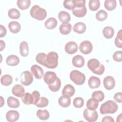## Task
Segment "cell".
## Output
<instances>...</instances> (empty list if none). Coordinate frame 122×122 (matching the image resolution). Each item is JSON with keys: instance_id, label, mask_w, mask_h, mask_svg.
<instances>
[{"instance_id": "1", "label": "cell", "mask_w": 122, "mask_h": 122, "mask_svg": "<svg viewBox=\"0 0 122 122\" xmlns=\"http://www.w3.org/2000/svg\"><path fill=\"white\" fill-rule=\"evenodd\" d=\"M58 55L54 51H51L46 55L43 65L50 69L56 68L58 64Z\"/></svg>"}, {"instance_id": "2", "label": "cell", "mask_w": 122, "mask_h": 122, "mask_svg": "<svg viewBox=\"0 0 122 122\" xmlns=\"http://www.w3.org/2000/svg\"><path fill=\"white\" fill-rule=\"evenodd\" d=\"M88 68L94 73L97 75H102L105 71V67L103 64H101L100 61L96 59H91L87 63Z\"/></svg>"}, {"instance_id": "3", "label": "cell", "mask_w": 122, "mask_h": 122, "mask_svg": "<svg viewBox=\"0 0 122 122\" xmlns=\"http://www.w3.org/2000/svg\"><path fill=\"white\" fill-rule=\"evenodd\" d=\"M118 108V105L115 102L113 101L108 100L101 105L100 112L102 114H112L117 112Z\"/></svg>"}, {"instance_id": "4", "label": "cell", "mask_w": 122, "mask_h": 122, "mask_svg": "<svg viewBox=\"0 0 122 122\" xmlns=\"http://www.w3.org/2000/svg\"><path fill=\"white\" fill-rule=\"evenodd\" d=\"M30 16L38 20H43L47 16V11L38 5L32 7L30 10Z\"/></svg>"}, {"instance_id": "5", "label": "cell", "mask_w": 122, "mask_h": 122, "mask_svg": "<svg viewBox=\"0 0 122 122\" xmlns=\"http://www.w3.org/2000/svg\"><path fill=\"white\" fill-rule=\"evenodd\" d=\"M70 79L76 85L83 84L85 81V75L78 70H73L70 74Z\"/></svg>"}, {"instance_id": "6", "label": "cell", "mask_w": 122, "mask_h": 122, "mask_svg": "<svg viewBox=\"0 0 122 122\" xmlns=\"http://www.w3.org/2000/svg\"><path fill=\"white\" fill-rule=\"evenodd\" d=\"M20 81L23 85L25 86H29L33 82V76L30 71H24L20 75Z\"/></svg>"}, {"instance_id": "7", "label": "cell", "mask_w": 122, "mask_h": 122, "mask_svg": "<svg viewBox=\"0 0 122 122\" xmlns=\"http://www.w3.org/2000/svg\"><path fill=\"white\" fill-rule=\"evenodd\" d=\"M84 118L89 122H93L97 120L98 114L96 111L85 109L83 112Z\"/></svg>"}, {"instance_id": "8", "label": "cell", "mask_w": 122, "mask_h": 122, "mask_svg": "<svg viewBox=\"0 0 122 122\" xmlns=\"http://www.w3.org/2000/svg\"><path fill=\"white\" fill-rule=\"evenodd\" d=\"M93 47L92 43L89 41H82L79 46L80 51L84 54H88L90 53Z\"/></svg>"}, {"instance_id": "9", "label": "cell", "mask_w": 122, "mask_h": 122, "mask_svg": "<svg viewBox=\"0 0 122 122\" xmlns=\"http://www.w3.org/2000/svg\"><path fill=\"white\" fill-rule=\"evenodd\" d=\"M56 74L51 71H48L45 72L43 76V80L48 85H50L54 82L57 78Z\"/></svg>"}, {"instance_id": "10", "label": "cell", "mask_w": 122, "mask_h": 122, "mask_svg": "<svg viewBox=\"0 0 122 122\" xmlns=\"http://www.w3.org/2000/svg\"><path fill=\"white\" fill-rule=\"evenodd\" d=\"M104 88L107 90L113 89L115 85V81L114 78L111 76L105 77L103 81Z\"/></svg>"}, {"instance_id": "11", "label": "cell", "mask_w": 122, "mask_h": 122, "mask_svg": "<svg viewBox=\"0 0 122 122\" xmlns=\"http://www.w3.org/2000/svg\"><path fill=\"white\" fill-rule=\"evenodd\" d=\"M78 47L77 43L74 41H69L65 46V51L69 54H72L78 51Z\"/></svg>"}, {"instance_id": "12", "label": "cell", "mask_w": 122, "mask_h": 122, "mask_svg": "<svg viewBox=\"0 0 122 122\" xmlns=\"http://www.w3.org/2000/svg\"><path fill=\"white\" fill-rule=\"evenodd\" d=\"M31 71L36 79H41L43 75V69L38 65L34 64L31 67Z\"/></svg>"}, {"instance_id": "13", "label": "cell", "mask_w": 122, "mask_h": 122, "mask_svg": "<svg viewBox=\"0 0 122 122\" xmlns=\"http://www.w3.org/2000/svg\"><path fill=\"white\" fill-rule=\"evenodd\" d=\"M20 117L18 112L15 110H10L6 114V120L9 122H14L17 121Z\"/></svg>"}, {"instance_id": "14", "label": "cell", "mask_w": 122, "mask_h": 122, "mask_svg": "<svg viewBox=\"0 0 122 122\" xmlns=\"http://www.w3.org/2000/svg\"><path fill=\"white\" fill-rule=\"evenodd\" d=\"M72 10L73 14L78 18H82L87 13V9L85 6L82 7H76Z\"/></svg>"}, {"instance_id": "15", "label": "cell", "mask_w": 122, "mask_h": 122, "mask_svg": "<svg viewBox=\"0 0 122 122\" xmlns=\"http://www.w3.org/2000/svg\"><path fill=\"white\" fill-rule=\"evenodd\" d=\"M12 93L15 96L18 97H21L25 93V89L24 87L20 84H16L12 88Z\"/></svg>"}, {"instance_id": "16", "label": "cell", "mask_w": 122, "mask_h": 122, "mask_svg": "<svg viewBox=\"0 0 122 122\" xmlns=\"http://www.w3.org/2000/svg\"><path fill=\"white\" fill-rule=\"evenodd\" d=\"M72 63L74 66L77 68H81L83 66L85 63V60L82 56L77 55L72 58Z\"/></svg>"}, {"instance_id": "17", "label": "cell", "mask_w": 122, "mask_h": 122, "mask_svg": "<svg viewBox=\"0 0 122 122\" xmlns=\"http://www.w3.org/2000/svg\"><path fill=\"white\" fill-rule=\"evenodd\" d=\"M75 93V89L74 87L71 84H67L64 86L62 91V95H65L71 97Z\"/></svg>"}, {"instance_id": "18", "label": "cell", "mask_w": 122, "mask_h": 122, "mask_svg": "<svg viewBox=\"0 0 122 122\" xmlns=\"http://www.w3.org/2000/svg\"><path fill=\"white\" fill-rule=\"evenodd\" d=\"M101 84L100 79L95 76L91 77L88 80V85L91 89L98 88Z\"/></svg>"}, {"instance_id": "19", "label": "cell", "mask_w": 122, "mask_h": 122, "mask_svg": "<svg viewBox=\"0 0 122 122\" xmlns=\"http://www.w3.org/2000/svg\"><path fill=\"white\" fill-rule=\"evenodd\" d=\"M86 30V26L82 22H78L75 23L73 27V30L78 34L83 33Z\"/></svg>"}, {"instance_id": "20", "label": "cell", "mask_w": 122, "mask_h": 122, "mask_svg": "<svg viewBox=\"0 0 122 122\" xmlns=\"http://www.w3.org/2000/svg\"><path fill=\"white\" fill-rule=\"evenodd\" d=\"M9 29L10 31L13 33H18L21 29L20 24L17 21H10L8 25Z\"/></svg>"}, {"instance_id": "21", "label": "cell", "mask_w": 122, "mask_h": 122, "mask_svg": "<svg viewBox=\"0 0 122 122\" xmlns=\"http://www.w3.org/2000/svg\"><path fill=\"white\" fill-rule=\"evenodd\" d=\"M6 62L8 65L14 66L19 63L20 59L19 58L15 55H10L6 58Z\"/></svg>"}, {"instance_id": "22", "label": "cell", "mask_w": 122, "mask_h": 122, "mask_svg": "<svg viewBox=\"0 0 122 122\" xmlns=\"http://www.w3.org/2000/svg\"><path fill=\"white\" fill-rule=\"evenodd\" d=\"M57 20L55 18L51 17L48 18L44 23L46 28L49 30H52L56 28L57 25Z\"/></svg>"}, {"instance_id": "23", "label": "cell", "mask_w": 122, "mask_h": 122, "mask_svg": "<svg viewBox=\"0 0 122 122\" xmlns=\"http://www.w3.org/2000/svg\"><path fill=\"white\" fill-rule=\"evenodd\" d=\"M58 18L62 23H68L71 20V16L68 12L62 10L59 13Z\"/></svg>"}, {"instance_id": "24", "label": "cell", "mask_w": 122, "mask_h": 122, "mask_svg": "<svg viewBox=\"0 0 122 122\" xmlns=\"http://www.w3.org/2000/svg\"><path fill=\"white\" fill-rule=\"evenodd\" d=\"M71 102L70 97L62 95L58 99V103L59 105L63 108H67L70 106Z\"/></svg>"}, {"instance_id": "25", "label": "cell", "mask_w": 122, "mask_h": 122, "mask_svg": "<svg viewBox=\"0 0 122 122\" xmlns=\"http://www.w3.org/2000/svg\"><path fill=\"white\" fill-rule=\"evenodd\" d=\"M72 26L70 23H62L60 25L59 30L60 33L63 35H67L69 34L71 30Z\"/></svg>"}, {"instance_id": "26", "label": "cell", "mask_w": 122, "mask_h": 122, "mask_svg": "<svg viewBox=\"0 0 122 122\" xmlns=\"http://www.w3.org/2000/svg\"><path fill=\"white\" fill-rule=\"evenodd\" d=\"M20 52L22 57H26L29 54V46L28 43L25 41H22L20 45Z\"/></svg>"}, {"instance_id": "27", "label": "cell", "mask_w": 122, "mask_h": 122, "mask_svg": "<svg viewBox=\"0 0 122 122\" xmlns=\"http://www.w3.org/2000/svg\"><path fill=\"white\" fill-rule=\"evenodd\" d=\"M102 34L105 38L110 39L113 36L114 30L112 27L106 26L103 28L102 30Z\"/></svg>"}, {"instance_id": "28", "label": "cell", "mask_w": 122, "mask_h": 122, "mask_svg": "<svg viewBox=\"0 0 122 122\" xmlns=\"http://www.w3.org/2000/svg\"><path fill=\"white\" fill-rule=\"evenodd\" d=\"M99 102L93 98L89 99L86 103V107L87 109L91 110H96V109L98 108Z\"/></svg>"}, {"instance_id": "29", "label": "cell", "mask_w": 122, "mask_h": 122, "mask_svg": "<svg viewBox=\"0 0 122 122\" xmlns=\"http://www.w3.org/2000/svg\"><path fill=\"white\" fill-rule=\"evenodd\" d=\"M7 104L10 108H17L20 106V102L17 98L10 96L7 99Z\"/></svg>"}, {"instance_id": "30", "label": "cell", "mask_w": 122, "mask_h": 122, "mask_svg": "<svg viewBox=\"0 0 122 122\" xmlns=\"http://www.w3.org/2000/svg\"><path fill=\"white\" fill-rule=\"evenodd\" d=\"M21 100L22 102L26 105L33 104V99L32 95L29 92L25 93L21 97Z\"/></svg>"}, {"instance_id": "31", "label": "cell", "mask_w": 122, "mask_h": 122, "mask_svg": "<svg viewBox=\"0 0 122 122\" xmlns=\"http://www.w3.org/2000/svg\"><path fill=\"white\" fill-rule=\"evenodd\" d=\"M36 115L41 120H47L50 117V113L47 110H38L36 112Z\"/></svg>"}, {"instance_id": "32", "label": "cell", "mask_w": 122, "mask_h": 122, "mask_svg": "<svg viewBox=\"0 0 122 122\" xmlns=\"http://www.w3.org/2000/svg\"><path fill=\"white\" fill-rule=\"evenodd\" d=\"M61 86V81L60 79L58 77L54 82L50 85H48V87L51 91L53 92H56L60 90Z\"/></svg>"}, {"instance_id": "33", "label": "cell", "mask_w": 122, "mask_h": 122, "mask_svg": "<svg viewBox=\"0 0 122 122\" xmlns=\"http://www.w3.org/2000/svg\"><path fill=\"white\" fill-rule=\"evenodd\" d=\"M117 3L115 0H105L104 1V7L108 10L112 11L116 7Z\"/></svg>"}, {"instance_id": "34", "label": "cell", "mask_w": 122, "mask_h": 122, "mask_svg": "<svg viewBox=\"0 0 122 122\" xmlns=\"http://www.w3.org/2000/svg\"><path fill=\"white\" fill-rule=\"evenodd\" d=\"M30 0H18L17 1L18 7L22 10L28 9L30 6Z\"/></svg>"}, {"instance_id": "35", "label": "cell", "mask_w": 122, "mask_h": 122, "mask_svg": "<svg viewBox=\"0 0 122 122\" xmlns=\"http://www.w3.org/2000/svg\"><path fill=\"white\" fill-rule=\"evenodd\" d=\"M12 78L9 74L3 75L0 78V82L4 86H9L12 82Z\"/></svg>"}, {"instance_id": "36", "label": "cell", "mask_w": 122, "mask_h": 122, "mask_svg": "<svg viewBox=\"0 0 122 122\" xmlns=\"http://www.w3.org/2000/svg\"><path fill=\"white\" fill-rule=\"evenodd\" d=\"M8 16L11 19H18L20 16V11L15 8H11L8 11Z\"/></svg>"}, {"instance_id": "37", "label": "cell", "mask_w": 122, "mask_h": 122, "mask_svg": "<svg viewBox=\"0 0 122 122\" xmlns=\"http://www.w3.org/2000/svg\"><path fill=\"white\" fill-rule=\"evenodd\" d=\"M100 6V2L99 0H90L89 1V9L92 11L97 10Z\"/></svg>"}, {"instance_id": "38", "label": "cell", "mask_w": 122, "mask_h": 122, "mask_svg": "<svg viewBox=\"0 0 122 122\" xmlns=\"http://www.w3.org/2000/svg\"><path fill=\"white\" fill-rule=\"evenodd\" d=\"M108 17L107 13L103 10L98 11L96 14V18L99 21L105 20Z\"/></svg>"}, {"instance_id": "39", "label": "cell", "mask_w": 122, "mask_h": 122, "mask_svg": "<svg viewBox=\"0 0 122 122\" xmlns=\"http://www.w3.org/2000/svg\"><path fill=\"white\" fill-rule=\"evenodd\" d=\"M92 97L97 100L99 102H100L103 100L104 98V94L101 91H96L92 93Z\"/></svg>"}, {"instance_id": "40", "label": "cell", "mask_w": 122, "mask_h": 122, "mask_svg": "<svg viewBox=\"0 0 122 122\" xmlns=\"http://www.w3.org/2000/svg\"><path fill=\"white\" fill-rule=\"evenodd\" d=\"M122 30H120L117 34V36L115 39V44L117 47L122 48Z\"/></svg>"}, {"instance_id": "41", "label": "cell", "mask_w": 122, "mask_h": 122, "mask_svg": "<svg viewBox=\"0 0 122 122\" xmlns=\"http://www.w3.org/2000/svg\"><path fill=\"white\" fill-rule=\"evenodd\" d=\"M73 104L75 107L80 108L82 107L84 104V100L81 97H76L74 98L73 101Z\"/></svg>"}, {"instance_id": "42", "label": "cell", "mask_w": 122, "mask_h": 122, "mask_svg": "<svg viewBox=\"0 0 122 122\" xmlns=\"http://www.w3.org/2000/svg\"><path fill=\"white\" fill-rule=\"evenodd\" d=\"M49 104V101L47 98L42 97H41L38 103L35 105L37 107L40 108H43L47 106Z\"/></svg>"}, {"instance_id": "43", "label": "cell", "mask_w": 122, "mask_h": 122, "mask_svg": "<svg viewBox=\"0 0 122 122\" xmlns=\"http://www.w3.org/2000/svg\"><path fill=\"white\" fill-rule=\"evenodd\" d=\"M46 55H47L43 52H40L38 53L36 56V61L39 64L43 65V63Z\"/></svg>"}, {"instance_id": "44", "label": "cell", "mask_w": 122, "mask_h": 122, "mask_svg": "<svg viewBox=\"0 0 122 122\" xmlns=\"http://www.w3.org/2000/svg\"><path fill=\"white\" fill-rule=\"evenodd\" d=\"M64 7L69 10H73L75 8L73 0H66L63 1Z\"/></svg>"}, {"instance_id": "45", "label": "cell", "mask_w": 122, "mask_h": 122, "mask_svg": "<svg viewBox=\"0 0 122 122\" xmlns=\"http://www.w3.org/2000/svg\"><path fill=\"white\" fill-rule=\"evenodd\" d=\"M113 59L117 62H121L122 61V51H115L112 55Z\"/></svg>"}, {"instance_id": "46", "label": "cell", "mask_w": 122, "mask_h": 122, "mask_svg": "<svg viewBox=\"0 0 122 122\" xmlns=\"http://www.w3.org/2000/svg\"><path fill=\"white\" fill-rule=\"evenodd\" d=\"M31 94L33 97V104L34 105H36L38 102H39L40 99V94L39 92L37 91H34Z\"/></svg>"}, {"instance_id": "47", "label": "cell", "mask_w": 122, "mask_h": 122, "mask_svg": "<svg viewBox=\"0 0 122 122\" xmlns=\"http://www.w3.org/2000/svg\"><path fill=\"white\" fill-rule=\"evenodd\" d=\"M75 7H82L85 6L86 1L85 0H73Z\"/></svg>"}, {"instance_id": "48", "label": "cell", "mask_w": 122, "mask_h": 122, "mask_svg": "<svg viewBox=\"0 0 122 122\" xmlns=\"http://www.w3.org/2000/svg\"><path fill=\"white\" fill-rule=\"evenodd\" d=\"M114 100L117 102L121 103L122 102V93L121 92L116 93L113 96Z\"/></svg>"}, {"instance_id": "49", "label": "cell", "mask_w": 122, "mask_h": 122, "mask_svg": "<svg viewBox=\"0 0 122 122\" xmlns=\"http://www.w3.org/2000/svg\"><path fill=\"white\" fill-rule=\"evenodd\" d=\"M0 37L2 38L5 36L7 33L6 28L2 25H0Z\"/></svg>"}, {"instance_id": "50", "label": "cell", "mask_w": 122, "mask_h": 122, "mask_svg": "<svg viewBox=\"0 0 122 122\" xmlns=\"http://www.w3.org/2000/svg\"><path fill=\"white\" fill-rule=\"evenodd\" d=\"M102 121V122H114V121L113 119V118L110 116H106L105 117H104Z\"/></svg>"}, {"instance_id": "51", "label": "cell", "mask_w": 122, "mask_h": 122, "mask_svg": "<svg viewBox=\"0 0 122 122\" xmlns=\"http://www.w3.org/2000/svg\"><path fill=\"white\" fill-rule=\"evenodd\" d=\"M0 51H2L5 47V43L2 40H0Z\"/></svg>"}, {"instance_id": "52", "label": "cell", "mask_w": 122, "mask_h": 122, "mask_svg": "<svg viewBox=\"0 0 122 122\" xmlns=\"http://www.w3.org/2000/svg\"><path fill=\"white\" fill-rule=\"evenodd\" d=\"M122 113H120L119 116H118L117 118V122H122Z\"/></svg>"}, {"instance_id": "53", "label": "cell", "mask_w": 122, "mask_h": 122, "mask_svg": "<svg viewBox=\"0 0 122 122\" xmlns=\"http://www.w3.org/2000/svg\"><path fill=\"white\" fill-rule=\"evenodd\" d=\"M0 98H1V104H0V107H1L4 104V100L3 99V97L2 96H0Z\"/></svg>"}]
</instances>
